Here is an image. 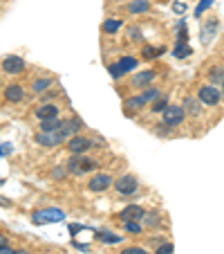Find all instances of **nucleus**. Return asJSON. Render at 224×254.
I'll return each mask as SVG.
<instances>
[{
	"label": "nucleus",
	"instance_id": "nucleus-18",
	"mask_svg": "<svg viewBox=\"0 0 224 254\" xmlns=\"http://www.w3.org/2000/svg\"><path fill=\"white\" fill-rule=\"evenodd\" d=\"M63 124V120H58V117H52V120H41V130H56L58 126Z\"/></svg>",
	"mask_w": 224,
	"mask_h": 254
},
{
	"label": "nucleus",
	"instance_id": "nucleus-20",
	"mask_svg": "<svg viewBox=\"0 0 224 254\" xmlns=\"http://www.w3.org/2000/svg\"><path fill=\"white\" fill-rule=\"evenodd\" d=\"M119 65L124 67V72H133L134 67H137V59L126 57V59H121V61H119Z\"/></svg>",
	"mask_w": 224,
	"mask_h": 254
},
{
	"label": "nucleus",
	"instance_id": "nucleus-3",
	"mask_svg": "<svg viewBox=\"0 0 224 254\" xmlns=\"http://www.w3.org/2000/svg\"><path fill=\"white\" fill-rule=\"evenodd\" d=\"M65 218L61 209H54V207H47V209H39L32 214V221L36 225H45V223H61Z\"/></svg>",
	"mask_w": 224,
	"mask_h": 254
},
{
	"label": "nucleus",
	"instance_id": "nucleus-33",
	"mask_svg": "<svg viewBox=\"0 0 224 254\" xmlns=\"http://www.w3.org/2000/svg\"><path fill=\"white\" fill-rule=\"evenodd\" d=\"M128 34H130V39H133V41L141 39V32H139V27H128Z\"/></svg>",
	"mask_w": 224,
	"mask_h": 254
},
{
	"label": "nucleus",
	"instance_id": "nucleus-5",
	"mask_svg": "<svg viewBox=\"0 0 224 254\" xmlns=\"http://www.w3.org/2000/svg\"><path fill=\"white\" fill-rule=\"evenodd\" d=\"M92 146V139L86 137V135H72L70 139H67V149H70L72 155H81L86 153L88 149Z\"/></svg>",
	"mask_w": 224,
	"mask_h": 254
},
{
	"label": "nucleus",
	"instance_id": "nucleus-9",
	"mask_svg": "<svg viewBox=\"0 0 224 254\" xmlns=\"http://www.w3.org/2000/svg\"><path fill=\"white\" fill-rule=\"evenodd\" d=\"M143 214H146V211H143L141 205H128L119 216H121V221H141Z\"/></svg>",
	"mask_w": 224,
	"mask_h": 254
},
{
	"label": "nucleus",
	"instance_id": "nucleus-13",
	"mask_svg": "<svg viewBox=\"0 0 224 254\" xmlns=\"http://www.w3.org/2000/svg\"><path fill=\"white\" fill-rule=\"evenodd\" d=\"M36 117L41 120H52V117H58V106L56 104H43L41 108H36Z\"/></svg>",
	"mask_w": 224,
	"mask_h": 254
},
{
	"label": "nucleus",
	"instance_id": "nucleus-8",
	"mask_svg": "<svg viewBox=\"0 0 224 254\" xmlns=\"http://www.w3.org/2000/svg\"><path fill=\"white\" fill-rule=\"evenodd\" d=\"M23 70H25V61L18 54H11V57H7L2 61V72H7V74H20Z\"/></svg>",
	"mask_w": 224,
	"mask_h": 254
},
{
	"label": "nucleus",
	"instance_id": "nucleus-38",
	"mask_svg": "<svg viewBox=\"0 0 224 254\" xmlns=\"http://www.w3.org/2000/svg\"><path fill=\"white\" fill-rule=\"evenodd\" d=\"M14 254H32V252H29V250H16Z\"/></svg>",
	"mask_w": 224,
	"mask_h": 254
},
{
	"label": "nucleus",
	"instance_id": "nucleus-22",
	"mask_svg": "<svg viewBox=\"0 0 224 254\" xmlns=\"http://www.w3.org/2000/svg\"><path fill=\"white\" fill-rule=\"evenodd\" d=\"M96 239L103 241V243H119L121 236H112L110 232H99V234H96Z\"/></svg>",
	"mask_w": 224,
	"mask_h": 254
},
{
	"label": "nucleus",
	"instance_id": "nucleus-10",
	"mask_svg": "<svg viewBox=\"0 0 224 254\" xmlns=\"http://www.w3.org/2000/svg\"><path fill=\"white\" fill-rule=\"evenodd\" d=\"M143 106H146V99H143L141 95L139 97H128V99L124 101V113L126 115H133L134 111H141Z\"/></svg>",
	"mask_w": 224,
	"mask_h": 254
},
{
	"label": "nucleus",
	"instance_id": "nucleus-29",
	"mask_svg": "<svg viewBox=\"0 0 224 254\" xmlns=\"http://www.w3.org/2000/svg\"><path fill=\"white\" fill-rule=\"evenodd\" d=\"M110 74H112L115 79H119V77H124L126 72H124V67H121L119 63H112V65H110Z\"/></svg>",
	"mask_w": 224,
	"mask_h": 254
},
{
	"label": "nucleus",
	"instance_id": "nucleus-24",
	"mask_svg": "<svg viewBox=\"0 0 224 254\" xmlns=\"http://www.w3.org/2000/svg\"><path fill=\"white\" fill-rule=\"evenodd\" d=\"M124 227L130 234H141V225H139L137 221H124Z\"/></svg>",
	"mask_w": 224,
	"mask_h": 254
},
{
	"label": "nucleus",
	"instance_id": "nucleus-17",
	"mask_svg": "<svg viewBox=\"0 0 224 254\" xmlns=\"http://www.w3.org/2000/svg\"><path fill=\"white\" fill-rule=\"evenodd\" d=\"M209 79H211V86H222L224 83V70L222 67H213L209 72Z\"/></svg>",
	"mask_w": 224,
	"mask_h": 254
},
{
	"label": "nucleus",
	"instance_id": "nucleus-27",
	"mask_svg": "<svg viewBox=\"0 0 224 254\" xmlns=\"http://www.w3.org/2000/svg\"><path fill=\"white\" fill-rule=\"evenodd\" d=\"M143 221H146V225H150V227H157L159 223H162V218H159L157 214H143Z\"/></svg>",
	"mask_w": 224,
	"mask_h": 254
},
{
	"label": "nucleus",
	"instance_id": "nucleus-37",
	"mask_svg": "<svg viewBox=\"0 0 224 254\" xmlns=\"http://www.w3.org/2000/svg\"><path fill=\"white\" fill-rule=\"evenodd\" d=\"M2 245H7V236L5 234H0V248H2Z\"/></svg>",
	"mask_w": 224,
	"mask_h": 254
},
{
	"label": "nucleus",
	"instance_id": "nucleus-12",
	"mask_svg": "<svg viewBox=\"0 0 224 254\" xmlns=\"http://www.w3.org/2000/svg\"><path fill=\"white\" fill-rule=\"evenodd\" d=\"M23 97H25L23 86H16V83L7 86V90H5V99L9 101V104H18V101H23Z\"/></svg>",
	"mask_w": 224,
	"mask_h": 254
},
{
	"label": "nucleus",
	"instance_id": "nucleus-25",
	"mask_svg": "<svg viewBox=\"0 0 224 254\" xmlns=\"http://www.w3.org/2000/svg\"><path fill=\"white\" fill-rule=\"evenodd\" d=\"M157 54H164V48H150V45H146V48H143V57H146V59H155Z\"/></svg>",
	"mask_w": 224,
	"mask_h": 254
},
{
	"label": "nucleus",
	"instance_id": "nucleus-34",
	"mask_svg": "<svg viewBox=\"0 0 224 254\" xmlns=\"http://www.w3.org/2000/svg\"><path fill=\"white\" fill-rule=\"evenodd\" d=\"M65 173H67V169H56V171H54V178L61 180V178H65Z\"/></svg>",
	"mask_w": 224,
	"mask_h": 254
},
{
	"label": "nucleus",
	"instance_id": "nucleus-31",
	"mask_svg": "<svg viewBox=\"0 0 224 254\" xmlns=\"http://www.w3.org/2000/svg\"><path fill=\"white\" fill-rule=\"evenodd\" d=\"M211 5H213V0H202L200 5H197V7H195V16L204 14V11H206V9H209V7H211Z\"/></svg>",
	"mask_w": 224,
	"mask_h": 254
},
{
	"label": "nucleus",
	"instance_id": "nucleus-39",
	"mask_svg": "<svg viewBox=\"0 0 224 254\" xmlns=\"http://www.w3.org/2000/svg\"><path fill=\"white\" fill-rule=\"evenodd\" d=\"M220 95H222V97H224V83H222V90H220Z\"/></svg>",
	"mask_w": 224,
	"mask_h": 254
},
{
	"label": "nucleus",
	"instance_id": "nucleus-2",
	"mask_svg": "<svg viewBox=\"0 0 224 254\" xmlns=\"http://www.w3.org/2000/svg\"><path fill=\"white\" fill-rule=\"evenodd\" d=\"M184 117H186V113H184L181 106H171L168 104L166 108L162 111V122H164L166 128H175V126H179Z\"/></svg>",
	"mask_w": 224,
	"mask_h": 254
},
{
	"label": "nucleus",
	"instance_id": "nucleus-26",
	"mask_svg": "<svg viewBox=\"0 0 224 254\" xmlns=\"http://www.w3.org/2000/svg\"><path fill=\"white\" fill-rule=\"evenodd\" d=\"M166 106H168V99H166V97H157V101L153 104V108H150V111H153V113H162Z\"/></svg>",
	"mask_w": 224,
	"mask_h": 254
},
{
	"label": "nucleus",
	"instance_id": "nucleus-16",
	"mask_svg": "<svg viewBox=\"0 0 224 254\" xmlns=\"http://www.w3.org/2000/svg\"><path fill=\"white\" fill-rule=\"evenodd\" d=\"M148 7H150L148 0H133V2H128L130 14H143V11H148Z\"/></svg>",
	"mask_w": 224,
	"mask_h": 254
},
{
	"label": "nucleus",
	"instance_id": "nucleus-4",
	"mask_svg": "<svg viewBox=\"0 0 224 254\" xmlns=\"http://www.w3.org/2000/svg\"><path fill=\"white\" fill-rule=\"evenodd\" d=\"M137 187H139V183L133 173H126V176H121L119 180H115V189L119 196H130V193L137 191Z\"/></svg>",
	"mask_w": 224,
	"mask_h": 254
},
{
	"label": "nucleus",
	"instance_id": "nucleus-36",
	"mask_svg": "<svg viewBox=\"0 0 224 254\" xmlns=\"http://www.w3.org/2000/svg\"><path fill=\"white\" fill-rule=\"evenodd\" d=\"M173 9H175V11H179V14H181V11L186 9V5H179V2H175V5H173Z\"/></svg>",
	"mask_w": 224,
	"mask_h": 254
},
{
	"label": "nucleus",
	"instance_id": "nucleus-32",
	"mask_svg": "<svg viewBox=\"0 0 224 254\" xmlns=\"http://www.w3.org/2000/svg\"><path fill=\"white\" fill-rule=\"evenodd\" d=\"M119 254H150V252L143 248H126V250H121Z\"/></svg>",
	"mask_w": 224,
	"mask_h": 254
},
{
	"label": "nucleus",
	"instance_id": "nucleus-14",
	"mask_svg": "<svg viewBox=\"0 0 224 254\" xmlns=\"http://www.w3.org/2000/svg\"><path fill=\"white\" fill-rule=\"evenodd\" d=\"M155 79V72L153 70H143V72H137L133 77V86L134 88H141V86H148V83Z\"/></svg>",
	"mask_w": 224,
	"mask_h": 254
},
{
	"label": "nucleus",
	"instance_id": "nucleus-19",
	"mask_svg": "<svg viewBox=\"0 0 224 254\" xmlns=\"http://www.w3.org/2000/svg\"><path fill=\"white\" fill-rule=\"evenodd\" d=\"M121 29V20H117V18H110V20H105L103 23V32L105 34H117Z\"/></svg>",
	"mask_w": 224,
	"mask_h": 254
},
{
	"label": "nucleus",
	"instance_id": "nucleus-11",
	"mask_svg": "<svg viewBox=\"0 0 224 254\" xmlns=\"http://www.w3.org/2000/svg\"><path fill=\"white\" fill-rule=\"evenodd\" d=\"M200 106H202V101H200V99H195V97H186L184 104H181V108H184L186 115L197 117V115H200V111H202Z\"/></svg>",
	"mask_w": 224,
	"mask_h": 254
},
{
	"label": "nucleus",
	"instance_id": "nucleus-15",
	"mask_svg": "<svg viewBox=\"0 0 224 254\" xmlns=\"http://www.w3.org/2000/svg\"><path fill=\"white\" fill-rule=\"evenodd\" d=\"M215 29H218V18H211L209 23L204 25V29H202V43H209Z\"/></svg>",
	"mask_w": 224,
	"mask_h": 254
},
{
	"label": "nucleus",
	"instance_id": "nucleus-6",
	"mask_svg": "<svg viewBox=\"0 0 224 254\" xmlns=\"http://www.w3.org/2000/svg\"><path fill=\"white\" fill-rule=\"evenodd\" d=\"M110 187H112V176L110 173H96L94 178H90V183H88V189L94 193H101Z\"/></svg>",
	"mask_w": 224,
	"mask_h": 254
},
{
	"label": "nucleus",
	"instance_id": "nucleus-35",
	"mask_svg": "<svg viewBox=\"0 0 224 254\" xmlns=\"http://www.w3.org/2000/svg\"><path fill=\"white\" fill-rule=\"evenodd\" d=\"M16 250H11L9 245H2V248H0V254H14Z\"/></svg>",
	"mask_w": 224,
	"mask_h": 254
},
{
	"label": "nucleus",
	"instance_id": "nucleus-21",
	"mask_svg": "<svg viewBox=\"0 0 224 254\" xmlns=\"http://www.w3.org/2000/svg\"><path fill=\"white\" fill-rule=\"evenodd\" d=\"M52 86V79H39V81H34V92H43V90H47V88Z\"/></svg>",
	"mask_w": 224,
	"mask_h": 254
},
{
	"label": "nucleus",
	"instance_id": "nucleus-1",
	"mask_svg": "<svg viewBox=\"0 0 224 254\" xmlns=\"http://www.w3.org/2000/svg\"><path fill=\"white\" fill-rule=\"evenodd\" d=\"M96 160L92 158H83V155H77V158H72L70 162H67V173H74V176H83V173H90L96 169Z\"/></svg>",
	"mask_w": 224,
	"mask_h": 254
},
{
	"label": "nucleus",
	"instance_id": "nucleus-7",
	"mask_svg": "<svg viewBox=\"0 0 224 254\" xmlns=\"http://www.w3.org/2000/svg\"><path fill=\"white\" fill-rule=\"evenodd\" d=\"M197 95H200V101H202V104H206V106H215L220 99H222V95H220L218 86H202Z\"/></svg>",
	"mask_w": 224,
	"mask_h": 254
},
{
	"label": "nucleus",
	"instance_id": "nucleus-28",
	"mask_svg": "<svg viewBox=\"0 0 224 254\" xmlns=\"http://www.w3.org/2000/svg\"><path fill=\"white\" fill-rule=\"evenodd\" d=\"M141 97L146 99V104H148V101H153V99H157V97H159V88H148Z\"/></svg>",
	"mask_w": 224,
	"mask_h": 254
},
{
	"label": "nucleus",
	"instance_id": "nucleus-30",
	"mask_svg": "<svg viewBox=\"0 0 224 254\" xmlns=\"http://www.w3.org/2000/svg\"><path fill=\"white\" fill-rule=\"evenodd\" d=\"M155 254H175V248H173V243H162Z\"/></svg>",
	"mask_w": 224,
	"mask_h": 254
},
{
	"label": "nucleus",
	"instance_id": "nucleus-23",
	"mask_svg": "<svg viewBox=\"0 0 224 254\" xmlns=\"http://www.w3.org/2000/svg\"><path fill=\"white\" fill-rule=\"evenodd\" d=\"M173 54H175L177 59H186V57H188V54H191V48H188V45H186V43H179V45H177V48H175V52H173Z\"/></svg>",
	"mask_w": 224,
	"mask_h": 254
}]
</instances>
